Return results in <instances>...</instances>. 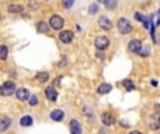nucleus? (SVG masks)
Returning a JSON list of instances; mask_svg holds the SVG:
<instances>
[{
	"instance_id": "b1692460",
	"label": "nucleus",
	"mask_w": 160,
	"mask_h": 134,
	"mask_svg": "<svg viewBox=\"0 0 160 134\" xmlns=\"http://www.w3.org/2000/svg\"><path fill=\"white\" fill-rule=\"evenodd\" d=\"M28 103H30L31 106H35V105H38V98H36L35 95H31V96H30V99H28Z\"/></svg>"
},
{
	"instance_id": "4be33fe9",
	"label": "nucleus",
	"mask_w": 160,
	"mask_h": 134,
	"mask_svg": "<svg viewBox=\"0 0 160 134\" xmlns=\"http://www.w3.org/2000/svg\"><path fill=\"white\" fill-rule=\"evenodd\" d=\"M105 7L109 8V10H114V8L117 7V0H108V2L105 3Z\"/></svg>"
},
{
	"instance_id": "9b49d317",
	"label": "nucleus",
	"mask_w": 160,
	"mask_h": 134,
	"mask_svg": "<svg viewBox=\"0 0 160 134\" xmlns=\"http://www.w3.org/2000/svg\"><path fill=\"white\" fill-rule=\"evenodd\" d=\"M45 95H46V98L49 100H52V102H55V100L58 99V91H56L53 87H48V88L45 89Z\"/></svg>"
},
{
	"instance_id": "6e6552de",
	"label": "nucleus",
	"mask_w": 160,
	"mask_h": 134,
	"mask_svg": "<svg viewBox=\"0 0 160 134\" xmlns=\"http://www.w3.org/2000/svg\"><path fill=\"white\" fill-rule=\"evenodd\" d=\"M98 25H100V28L104 31H108L112 28L111 21H109V18H107V17H100V18H98Z\"/></svg>"
},
{
	"instance_id": "f257e3e1",
	"label": "nucleus",
	"mask_w": 160,
	"mask_h": 134,
	"mask_svg": "<svg viewBox=\"0 0 160 134\" xmlns=\"http://www.w3.org/2000/svg\"><path fill=\"white\" fill-rule=\"evenodd\" d=\"M16 91H17V88L13 81H6V83H3L0 85V95H3V96H10Z\"/></svg>"
},
{
	"instance_id": "f8f14e48",
	"label": "nucleus",
	"mask_w": 160,
	"mask_h": 134,
	"mask_svg": "<svg viewBox=\"0 0 160 134\" xmlns=\"http://www.w3.org/2000/svg\"><path fill=\"white\" fill-rule=\"evenodd\" d=\"M11 124V119L7 116H2L0 117V131H6Z\"/></svg>"
},
{
	"instance_id": "f03ea898",
	"label": "nucleus",
	"mask_w": 160,
	"mask_h": 134,
	"mask_svg": "<svg viewBox=\"0 0 160 134\" xmlns=\"http://www.w3.org/2000/svg\"><path fill=\"white\" fill-rule=\"evenodd\" d=\"M118 29L122 35H128L132 32V25L126 18H119L118 20Z\"/></svg>"
},
{
	"instance_id": "5701e85b",
	"label": "nucleus",
	"mask_w": 160,
	"mask_h": 134,
	"mask_svg": "<svg viewBox=\"0 0 160 134\" xmlns=\"http://www.w3.org/2000/svg\"><path fill=\"white\" fill-rule=\"evenodd\" d=\"M62 4H63L65 8H70L75 4V0H62Z\"/></svg>"
},
{
	"instance_id": "aec40b11",
	"label": "nucleus",
	"mask_w": 160,
	"mask_h": 134,
	"mask_svg": "<svg viewBox=\"0 0 160 134\" xmlns=\"http://www.w3.org/2000/svg\"><path fill=\"white\" fill-rule=\"evenodd\" d=\"M8 56V49L6 45H0V60H6Z\"/></svg>"
},
{
	"instance_id": "a211bd4d",
	"label": "nucleus",
	"mask_w": 160,
	"mask_h": 134,
	"mask_svg": "<svg viewBox=\"0 0 160 134\" xmlns=\"http://www.w3.org/2000/svg\"><path fill=\"white\" fill-rule=\"evenodd\" d=\"M7 10L10 11V13H21V11L24 10V7H22L21 4H10L7 7Z\"/></svg>"
},
{
	"instance_id": "393cba45",
	"label": "nucleus",
	"mask_w": 160,
	"mask_h": 134,
	"mask_svg": "<svg viewBox=\"0 0 160 134\" xmlns=\"http://www.w3.org/2000/svg\"><path fill=\"white\" fill-rule=\"evenodd\" d=\"M98 11V4H91L90 6V8H89V13L90 14H95Z\"/></svg>"
},
{
	"instance_id": "9d476101",
	"label": "nucleus",
	"mask_w": 160,
	"mask_h": 134,
	"mask_svg": "<svg viewBox=\"0 0 160 134\" xmlns=\"http://www.w3.org/2000/svg\"><path fill=\"white\" fill-rule=\"evenodd\" d=\"M101 122L104 123L105 126H112L115 123V117L112 116L111 113H108V112H105V113L101 114Z\"/></svg>"
},
{
	"instance_id": "a878e982",
	"label": "nucleus",
	"mask_w": 160,
	"mask_h": 134,
	"mask_svg": "<svg viewBox=\"0 0 160 134\" xmlns=\"http://www.w3.org/2000/svg\"><path fill=\"white\" fill-rule=\"evenodd\" d=\"M149 53H150V49H149L148 46H145V47H143V50H140L139 55L143 56V57H146V56H149Z\"/></svg>"
},
{
	"instance_id": "423d86ee",
	"label": "nucleus",
	"mask_w": 160,
	"mask_h": 134,
	"mask_svg": "<svg viewBox=\"0 0 160 134\" xmlns=\"http://www.w3.org/2000/svg\"><path fill=\"white\" fill-rule=\"evenodd\" d=\"M59 39H61V42H63V43H70V42L73 41V32L69 29L61 31V32H59Z\"/></svg>"
},
{
	"instance_id": "412c9836",
	"label": "nucleus",
	"mask_w": 160,
	"mask_h": 134,
	"mask_svg": "<svg viewBox=\"0 0 160 134\" xmlns=\"http://www.w3.org/2000/svg\"><path fill=\"white\" fill-rule=\"evenodd\" d=\"M122 85L125 87L126 91H132V89H135V85H133V83H132L131 80H124L122 81Z\"/></svg>"
},
{
	"instance_id": "ddd939ff",
	"label": "nucleus",
	"mask_w": 160,
	"mask_h": 134,
	"mask_svg": "<svg viewBox=\"0 0 160 134\" xmlns=\"http://www.w3.org/2000/svg\"><path fill=\"white\" fill-rule=\"evenodd\" d=\"M65 116V112L61 110V109H55V110L51 112V119L55 120V122H61Z\"/></svg>"
},
{
	"instance_id": "cd10ccee",
	"label": "nucleus",
	"mask_w": 160,
	"mask_h": 134,
	"mask_svg": "<svg viewBox=\"0 0 160 134\" xmlns=\"http://www.w3.org/2000/svg\"><path fill=\"white\" fill-rule=\"evenodd\" d=\"M129 134H142V133H140V131H136V130H135V131H131Z\"/></svg>"
},
{
	"instance_id": "c85d7f7f",
	"label": "nucleus",
	"mask_w": 160,
	"mask_h": 134,
	"mask_svg": "<svg viewBox=\"0 0 160 134\" xmlns=\"http://www.w3.org/2000/svg\"><path fill=\"white\" fill-rule=\"evenodd\" d=\"M107 2H108V0H98V3H103V4H105Z\"/></svg>"
},
{
	"instance_id": "20e7f679",
	"label": "nucleus",
	"mask_w": 160,
	"mask_h": 134,
	"mask_svg": "<svg viewBox=\"0 0 160 134\" xmlns=\"http://www.w3.org/2000/svg\"><path fill=\"white\" fill-rule=\"evenodd\" d=\"M49 24H51V27H52L53 29H62L65 21H63V18H62L61 16H52L51 17V20H49Z\"/></svg>"
},
{
	"instance_id": "0eeeda50",
	"label": "nucleus",
	"mask_w": 160,
	"mask_h": 134,
	"mask_svg": "<svg viewBox=\"0 0 160 134\" xmlns=\"http://www.w3.org/2000/svg\"><path fill=\"white\" fill-rule=\"evenodd\" d=\"M69 128H70V134H81V126L76 119L70 120Z\"/></svg>"
},
{
	"instance_id": "7ed1b4c3",
	"label": "nucleus",
	"mask_w": 160,
	"mask_h": 134,
	"mask_svg": "<svg viewBox=\"0 0 160 134\" xmlns=\"http://www.w3.org/2000/svg\"><path fill=\"white\" fill-rule=\"evenodd\" d=\"M94 45L98 50H105L107 47L109 46V39L107 38V36H98V38L95 39Z\"/></svg>"
},
{
	"instance_id": "39448f33",
	"label": "nucleus",
	"mask_w": 160,
	"mask_h": 134,
	"mask_svg": "<svg viewBox=\"0 0 160 134\" xmlns=\"http://www.w3.org/2000/svg\"><path fill=\"white\" fill-rule=\"evenodd\" d=\"M142 46L143 45L139 39H132V41H129V43H128V49H129V52H132V53H140Z\"/></svg>"
},
{
	"instance_id": "1a4fd4ad",
	"label": "nucleus",
	"mask_w": 160,
	"mask_h": 134,
	"mask_svg": "<svg viewBox=\"0 0 160 134\" xmlns=\"http://www.w3.org/2000/svg\"><path fill=\"white\" fill-rule=\"evenodd\" d=\"M16 96L20 100H27V99H30V92H28L27 88H18L16 91Z\"/></svg>"
},
{
	"instance_id": "f3484780",
	"label": "nucleus",
	"mask_w": 160,
	"mask_h": 134,
	"mask_svg": "<svg viewBox=\"0 0 160 134\" xmlns=\"http://www.w3.org/2000/svg\"><path fill=\"white\" fill-rule=\"evenodd\" d=\"M32 117L31 116H22L21 120H20V124L22 126V127H30L31 124H32Z\"/></svg>"
},
{
	"instance_id": "6ab92c4d",
	"label": "nucleus",
	"mask_w": 160,
	"mask_h": 134,
	"mask_svg": "<svg viewBox=\"0 0 160 134\" xmlns=\"http://www.w3.org/2000/svg\"><path fill=\"white\" fill-rule=\"evenodd\" d=\"M35 78H36V81H38V83H46L48 78H49V74H48L46 71H44V73H38Z\"/></svg>"
},
{
	"instance_id": "bb28decb",
	"label": "nucleus",
	"mask_w": 160,
	"mask_h": 134,
	"mask_svg": "<svg viewBox=\"0 0 160 134\" xmlns=\"http://www.w3.org/2000/svg\"><path fill=\"white\" fill-rule=\"evenodd\" d=\"M135 18H136L138 21H142V22H143V21H145V20H146L145 17H143L142 14H139V13H136V14H135Z\"/></svg>"
},
{
	"instance_id": "4468645a",
	"label": "nucleus",
	"mask_w": 160,
	"mask_h": 134,
	"mask_svg": "<svg viewBox=\"0 0 160 134\" xmlns=\"http://www.w3.org/2000/svg\"><path fill=\"white\" fill-rule=\"evenodd\" d=\"M150 127L153 128V130H157V128L160 127V114H152V117H150Z\"/></svg>"
},
{
	"instance_id": "2eb2a0df",
	"label": "nucleus",
	"mask_w": 160,
	"mask_h": 134,
	"mask_svg": "<svg viewBox=\"0 0 160 134\" xmlns=\"http://www.w3.org/2000/svg\"><path fill=\"white\" fill-rule=\"evenodd\" d=\"M111 89H112L111 84H101V85H98L97 92L98 94H101V95H104V94H108Z\"/></svg>"
},
{
	"instance_id": "dca6fc26",
	"label": "nucleus",
	"mask_w": 160,
	"mask_h": 134,
	"mask_svg": "<svg viewBox=\"0 0 160 134\" xmlns=\"http://www.w3.org/2000/svg\"><path fill=\"white\" fill-rule=\"evenodd\" d=\"M36 29H38L39 34H46L48 31H49V27H48L46 22L44 21H38L36 22Z\"/></svg>"
}]
</instances>
